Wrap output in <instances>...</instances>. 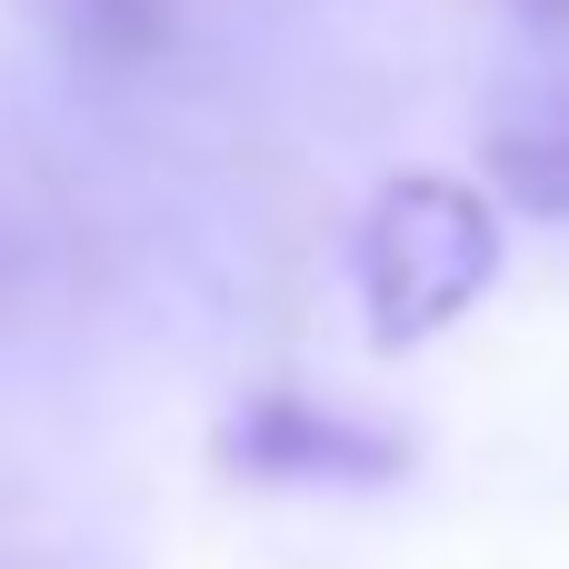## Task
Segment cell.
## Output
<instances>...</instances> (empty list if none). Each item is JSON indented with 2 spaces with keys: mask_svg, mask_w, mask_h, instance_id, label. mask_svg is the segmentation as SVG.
<instances>
[{
  "mask_svg": "<svg viewBox=\"0 0 569 569\" xmlns=\"http://www.w3.org/2000/svg\"><path fill=\"white\" fill-rule=\"evenodd\" d=\"M220 460L250 470V480H400L410 450L390 430H360L340 410H310V400H260L220 430Z\"/></svg>",
  "mask_w": 569,
  "mask_h": 569,
  "instance_id": "cell-2",
  "label": "cell"
},
{
  "mask_svg": "<svg viewBox=\"0 0 569 569\" xmlns=\"http://www.w3.org/2000/svg\"><path fill=\"white\" fill-rule=\"evenodd\" d=\"M490 170L510 180V200L569 220V90H550L540 110H510L490 130Z\"/></svg>",
  "mask_w": 569,
  "mask_h": 569,
  "instance_id": "cell-3",
  "label": "cell"
},
{
  "mask_svg": "<svg viewBox=\"0 0 569 569\" xmlns=\"http://www.w3.org/2000/svg\"><path fill=\"white\" fill-rule=\"evenodd\" d=\"M360 320L380 350L440 340L490 280H500V210L460 170H400L360 210Z\"/></svg>",
  "mask_w": 569,
  "mask_h": 569,
  "instance_id": "cell-1",
  "label": "cell"
}]
</instances>
